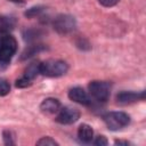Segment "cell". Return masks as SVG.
<instances>
[{
	"label": "cell",
	"mask_w": 146,
	"mask_h": 146,
	"mask_svg": "<svg viewBox=\"0 0 146 146\" xmlns=\"http://www.w3.org/2000/svg\"><path fill=\"white\" fill-rule=\"evenodd\" d=\"M68 71V64L60 59H48L40 64V74L49 78L65 75Z\"/></svg>",
	"instance_id": "1"
},
{
	"label": "cell",
	"mask_w": 146,
	"mask_h": 146,
	"mask_svg": "<svg viewBox=\"0 0 146 146\" xmlns=\"http://www.w3.org/2000/svg\"><path fill=\"white\" fill-rule=\"evenodd\" d=\"M52 27L54 30L60 34L66 35L72 33L76 27V21L72 15L68 14H59L57 15L52 21Z\"/></svg>",
	"instance_id": "2"
},
{
	"label": "cell",
	"mask_w": 146,
	"mask_h": 146,
	"mask_svg": "<svg viewBox=\"0 0 146 146\" xmlns=\"http://www.w3.org/2000/svg\"><path fill=\"white\" fill-rule=\"evenodd\" d=\"M103 120L112 131L120 130L130 123V116L124 112H108L103 116Z\"/></svg>",
	"instance_id": "3"
},
{
	"label": "cell",
	"mask_w": 146,
	"mask_h": 146,
	"mask_svg": "<svg viewBox=\"0 0 146 146\" xmlns=\"http://www.w3.org/2000/svg\"><path fill=\"white\" fill-rule=\"evenodd\" d=\"M17 50V41L10 34L0 35V60L8 63Z\"/></svg>",
	"instance_id": "4"
},
{
	"label": "cell",
	"mask_w": 146,
	"mask_h": 146,
	"mask_svg": "<svg viewBox=\"0 0 146 146\" xmlns=\"http://www.w3.org/2000/svg\"><path fill=\"white\" fill-rule=\"evenodd\" d=\"M88 89L91 98L99 103H105L110 98L111 83L106 81H91L88 84Z\"/></svg>",
	"instance_id": "5"
},
{
	"label": "cell",
	"mask_w": 146,
	"mask_h": 146,
	"mask_svg": "<svg viewBox=\"0 0 146 146\" xmlns=\"http://www.w3.org/2000/svg\"><path fill=\"white\" fill-rule=\"evenodd\" d=\"M80 119V112L78 108L65 106L58 110L57 116H56V122L60 124H72L76 122Z\"/></svg>",
	"instance_id": "6"
},
{
	"label": "cell",
	"mask_w": 146,
	"mask_h": 146,
	"mask_svg": "<svg viewBox=\"0 0 146 146\" xmlns=\"http://www.w3.org/2000/svg\"><path fill=\"white\" fill-rule=\"evenodd\" d=\"M68 98L78 104L84 105V106H90L92 104L91 97L80 87H74L68 91Z\"/></svg>",
	"instance_id": "7"
},
{
	"label": "cell",
	"mask_w": 146,
	"mask_h": 146,
	"mask_svg": "<svg viewBox=\"0 0 146 146\" xmlns=\"http://www.w3.org/2000/svg\"><path fill=\"white\" fill-rule=\"evenodd\" d=\"M144 99H145V91H140V92L122 91L116 96V100L120 104H131L137 100H144Z\"/></svg>",
	"instance_id": "8"
},
{
	"label": "cell",
	"mask_w": 146,
	"mask_h": 146,
	"mask_svg": "<svg viewBox=\"0 0 146 146\" xmlns=\"http://www.w3.org/2000/svg\"><path fill=\"white\" fill-rule=\"evenodd\" d=\"M60 108V103L58 99L56 98H46L44 100H42V103L40 104V110L43 113H48V114H54L57 113L58 110Z\"/></svg>",
	"instance_id": "9"
},
{
	"label": "cell",
	"mask_w": 146,
	"mask_h": 146,
	"mask_svg": "<svg viewBox=\"0 0 146 146\" xmlns=\"http://www.w3.org/2000/svg\"><path fill=\"white\" fill-rule=\"evenodd\" d=\"M78 138L83 144H90L94 139V130L89 124H81L78 129Z\"/></svg>",
	"instance_id": "10"
},
{
	"label": "cell",
	"mask_w": 146,
	"mask_h": 146,
	"mask_svg": "<svg viewBox=\"0 0 146 146\" xmlns=\"http://www.w3.org/2000/svg\"><path fill=\"white\" fill-rule=\"evenodd\" d=\"M46 49H47V47H46L44 44H40V43L30 44V46H27V47L23 50L22 56H21V59L24 60V59L31 58L32 56H34V55H36V54H39V52H41V51H43V50H46Z\"/></svg>",
	"instance_id": "11"
},
{
	"label": "cell",
	"mask_w": 146,
	"mask_h": 146,
	"mask_svg": "<svg viewBox=\"0 0 146 146\" xmlns=\"http://www.w3.org/2000/svg\"><path fill=\"white\" fill-rule=\"evenodd\" d=\"M16 26V19L10 16H0V35L9 33Z\"/></svg>",
	"instance_id": "12"
},
{
	"label": "cell",
	"mask_w": 146,
	"mask_h": 146,
	"mask_svg": "<svg viewBox=\"0 0 146 146\" xmlns=\"http://www.w3.org/2000/svg\"><path fill=\"white\" fill-rule=\"evenodd\" d=\"M40 64L41 62H32L31 64L27 65L24 72V76L27 78L29 80H33L36 78L38 74H40Z\"/></svg>",
	"instance_id": "13"
},
{
	"label": "cell",
	"mask_w": 146,
	"mask_h": 146,
	"mask_svg": "<svg viewBox=\"0 0 146 146\" xmlns=\"http://www.w3.org/2000/svg\"><path fill=\"white\" fill-rule=\"evenodd\" d=\"M41 35H42V32L40 30H36V29H29V30L23 32V36L26 41H35Z\"/></svg>",
	"instance_id": "14"
},
{
	"label": "cell",
	"mask_w": 146,
	"mask_h": 146,
	"mask_svg": "<svg viewBox=\"0 0 146 146\" xmlns=\"http://www.w3.org/2000/svg\"><path fill=\"white\" fill-rule=\"evenodd\" d=\"M44 10V7L43 6H33L31 8H29L25 13H24V16L27 17V18H32V17H36V16H40Z\"/></svg>",
	"instance_id": "15"
},
{
	"label": "cell",
	"mask_w": 146,
	"mask_h": 146,
	"mask_svg": "<svg viewBox=\"0 0 146 146\" xmlns=\"http://www.w3.org/2000/svg\"><path fill=\"white\" fill-rule=\"evenodd\" d=\"M2 139H3V143L5 145H15L16 141H15V135L13 131L10 130H3L2 131Z\"/></svg>",
	"instance_id": "16"
},
{
	"label": "cell",
	"mask_w": 146,
	"mask_h": 146,
	"mask_svg": "<svg viewBox=\"0 0 146 146\" xmlns=\"http://www.w3.org/2000/svg\"><path fill=\"white\" fill-rule=\"evenodd\" d=\"M10 91V84L7 80L0 78V96H6Z\"/></svg>",
	"instance_id": "17"
},
{
	"label": "cell",
	"mask_w": 146,
	"mask_h": 146,
	"mask_svg": "<svg viewBox=\"0 0 146 146\" xmlns=\"http://www.w3.org/2000/svg\"><path fill=\"white\" fill-rule=\"evenodd\" d=\"M36 145H43V146H54V145H58V143L52 139L51 137H42L41 139H39L36 141Z\"/></svg>",
	"instance_id": "18"
},
{
	"label": "cell",
	"mask_w": 146,
	"mask_h": 146,
	"mask_svg": "<svg viewBox=\"0 0 146 146\" xmlns=\"http://www.w3.org/2000/svg\"><path fill=\"white\" fill-rule=\"evenodd\" d=\"M16 87L17 88H27V87H30L31 84H32V81L31 80H29L27 78H25L24 75L22 76V78H19V79H17L16 80Z\"/></svg>",
	"instance_id": "19"
},
{
	"label": "cell",
	"mask_w": 146,
	"mask_h": 146,
	"mask_svg": "<svg viewBox=\"0 0 146 146\" xmlns=\"http://www.w3.org/2000/svg\"><path fill=\"white\" fill-rule=\"evenodd\" d=\"M76 46H78L80 49H82V50H89V49H90L89 42H88L86 39H82V38L79 39V41L76 42Z\"/></svg>",
	"instance_id": "20"
},
{
	"label": "cell",
	"mask_w": 146,
	"mask_h": 146,
	"mask_svg": "<svg viewBox=\"0 0 146 146\" xmlns=\"http://www.w3.org/2000/svg\"><path fill=\"white\" fill-rule=\"evenodd\" d=\"M92 143H94L95 145H97V146H105V145L108 144L106 137H104V136H97L96 139H95Z\"/></svg>",
	"instance_id": "21"
},
{
	"label": "cell",
	"mask_w": 146,
	"mask_h": 146,
	"mask_svg": "<svg viewBox=\"0 0 146 146\" xmlns=\"http://www.w3.org/2000/svg\"><path fill=\"white\" fill-rule=\"evenodd\" d=\"M120 0H98V2L104 7H113L115 6Z\"/></svg>",
	"instance_id": "22"
},
{
	"label": "cell",
	"mask_w": 146,
	"mask_h": 146,
	"mask_svg": "<svg viewBox=\"0 0 146 146\" xmlns=\"http://www.w3.org/2000/svg\"><path fill=\"white\" fill-rule=\"evenodd\" d=\"M114 144L115 145H130V143L127 140H115Z\"/></svg>",
	"instance_id": "23"
},
{
	"label": "cell",
	"mask_w": 146,
	"mask_h": 146,
	"mask_svg": "<svg viewBox=\"0 0 146 146\" xmlns=\"http://www.w3.org/2000/svg\"><path fill=\"white\" fill-rule=\"evenodd\" d=\"M9 1H14V2H18V3H24V0H9Z\"/></svg>",
	"instance_id": "24"
},
{
	"label": "cell",
	"mask_w": 146,
	"mask_h": 146,
	"mask_svg": "<svg viewBox=\"0 0 146 146\" xmlns=\"http://www.w3.org/2000/svg\"><path fill=\"white\" fill-rule=\"evenodd\" d=\"M6 64H7V63H3V62H1V60H0V70H2V68H3V66H5Z\"/></svg>",
	"instance_id": "25"
}]
</instances>
